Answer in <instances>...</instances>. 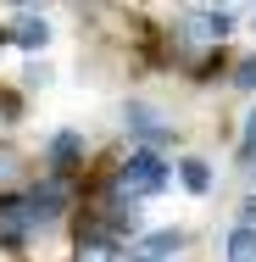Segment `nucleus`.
<instances>
[{"label": "nucleus", "instance_id": "1", "mask_svg": "<svg viewBox=\"0 0 256 262\" xmlns=\"http://www.w3.org/2000/svg\"><path fill=\"white\" fill-rule=\"evenodd\" d=\"M106 190L117 201H128V207H145V201L173 190V157H161V151H128V157H117Z\"/></svg>", "mask_w": 256, "mask_h": 262}, {"label": "nucleus", "instance_id": "2", "mask_svg": "<svg viewBox=\"0 0 256 262\" xmlns=\"http://www.w3.org/2000/svg\"><path fill=\"white\" fill-rule=\"evenodd\" d=\"M117 123H123V134L134 140V151H173L178 145V123H173V112H161L156 101H123L117 112Z\"/></svg>", "mask_w": 256, "mask_h": 262}, {"label": "nucleus", "instance_id": "3", "mask_svg": "<svg viewBox=\"0 0 256 262\" xmlns=\"http://www.w3.org/2000/svg\"><path fill=\"white\" fill-rule=\"evenodd\" d=\"M190 229L184 223H173V229H145L128 251H123V262H184V251H190Z\"/></svg>", "mask_w": 256, "mask_h": 262}, {"label": "nucleus", "instance_id": "4", "mask_svg": "<svg viewBox=\"0 0 256 262\" xmlns=\"http://www.w3.org/2000/svg\"><path fill=\"white\" fill-rule=\"evenodd\" d=\"M0 34H6V45H17V51H22L28 61H34V56H39L45 45H51L56 23L45 17V11H17V17H11V23H6Z\"/></svg>", "mask_w": 256, "mask_h": 262}, {"label": "nucleus", "instance_id": "5", "mask_svg": "<svg viewBox=\"0 0 256 262\" xmlns=\"http://www.w3.org/2000/svg\"><path fill=\"white\" fill-rule=\"evenodd\" d=\"M39 157H45V167H51L56 179H67L78 162L89 157V134H84V128H56L51 140H45V151H39Z\"/></svg>", "mask_w": 256, "mask_h": 262}, {"label": "nucleus", "instance_id": "6", "mask_svg": "<svg viewBox=\"0 0 256 262\" xmlns=\"http://www.w3.org/2000/svg\"><path fill=\"white\" fill-rule=\"evenodd\" d=\"M173 184H178L184 195L206 201V195L217 190V167H212L206 157H173Z\"/></svg>", "mask_w": 256, "mask_h": 262}, {"label": "nucleus", "instance_id": "7", "mask_svg": "<svg viewBox=\"0 0 256 262\" xmlns=\"http://www.w3.org/2000/svg\"><path fill=\"white\" fill-rule=\"evenodd\" d=\"M123 251H128V246H117V240H106V234H95V229H84L73 262H123Z\"/></svg>", "mask_w": 256, "mask_h": 262}, {"label": "nucleus", "instance_id": "8", "mask_svg": "<svg viewBox=\"0 0 256 262\" xmlns=\"http://www.w3.org/2000/svg\"><path fill=\"white\" fill-rule=\"evenodd\" d=\"M217 257H223V262H256V229H251V223H228Z\"/></svg>", "mask_w": 256, "mask_h": 262}, {"label": "nucleus", "instance_id": "9", "mask_svg": "<svg viewBox=\"0 0 256 262\" xmlns=\"http://www.w3.org/2000/svg\"><path fill=\"white\" fill-rule=\"evenodd\" d=\"M228 84H234L240 95H256V51L234 56V67H228Z\"/></svg>", "mask_w": 256, "mask_h": 262}, {"label": "nucleus", "instance_id": "10", "mask_svg": "<svg viewBox=\"0 0 256 262\" xmlns=\"http://www.w3.org/2000/svg\"><path fill=\"white\" fill-rule=\"evenodd\" d=\"M234 162H240V167H251V162H256V106L245 112V123H240V140H234Z\"/></svg>", "mask_w": 256, "mask_h": 262}, {"label": "nucleus", "instance_id": "11", "mask_svg": "<svg viewBox=\"0 0 256 262\" xmlns=\"http://www.w3.org/2000/svg\"><path fill=\"white\" fill-rule=\"evenodd\" d=\"M51 84H56V67L34 56V61H28V73H22V90H51Z\"/></svg>", "mask_w": 256, "mask_h": 262}, {"label": "nucleus", "instance_id": "12", "mask_svg": "<svg viewBox=\"0 0 256 262\" xmlns=\"http://www.w3.org/2000/svg\"><path fill=\"white\" fill-rule=\"evenodd\" d=\"M0 106H6V112H0V117H11V123H17V117H22V95H0Z\"/></svg>", "mask_w": 256, "mask_h": 262}, {"label": "nucleus", "instance_id": "13", "mask_svg": "<svg viewBox=\"0 0 256 262\" xmlns=\"http://www.w3.org/2000/svg\"><path fill=\"white\" fill-rule=\"evenodd\" d=\"M0 51H6V34H0Z\"/></svg>", "mask_w": 256, "mask_h": 262}]
</instances>
